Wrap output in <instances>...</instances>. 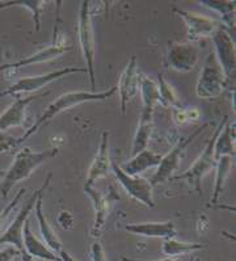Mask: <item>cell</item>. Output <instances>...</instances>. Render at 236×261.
Masks as SVG:
<instances>
[{
    "mask_svg": "<svg viewBox=\"0 0 236 261\" xmlns=\"http://www.w3.org/2000/svg\"><path fill=\"white\" fill-rule=\"evenodd\" d=\"M91 260L92 261H108L107 255H105L104 248L100 243H93L91 247Z\"/></svg>",
    "mask_w": 236,
    "mask_h": 261,
    "instance_id": "33",
    "label": "cell"
},
{
    "mask_svg": "<svg viewBox=\"0 0 236 261\" xmlns=\"http://www.w3.org/2000/svg\"><path fill=\"white\" fill-rule=\"evenodd\" d=\"M158 89H159V97H160V104L163 107H169V108H180V102L177 100L175 89L172 88L171 84L164 79L163 74H158Z\"/></svg>",
    "mask_w": 236,
    "mask_h": 261,
    "instance_id": "29",
    "label": "cell"
},
{
    "mask_svg": "<svg viewBox=\"0 0 236 261\" xmlns=\"http://www.w3.org/2000/svg\"><path fill=\"white\" fill-rule=\"evenodd\" d=\"M74 74H87L86 67H65L59 68V70L51 71L49 74L37 75V76L31 77H22V79L17 80L12 86L7 87L4 91L0 92V98L6 97V96H17L19 93H27V92H36L38 89L46 87L47 84L56 82V80L61 79V77L70 76Z\"/></svg>",
    "mask_w": 236,
    "mask_h": 261,
    "instance_id": "9",
    "label": "cell"
},
{
    "mask_svg": "<svg viewBox=\"0 0 236 261\" xmlns=\"http://www.w3.org/2000/svg\"><path fill=\"white\" fill-rule=\"evenodd\" d=\"M139 75H141V72L138 71L137 57L133 56L127 62L126 67L123 68L122 74L120 76V82H118V87H117V91L120 95V105L122 114L126 113L127 105L138 92Z\"/></svg>",
    "mask_w": 236,
    "mask_h": 261,
    "instance_id": "15",
    "label": "cell"
},
{
    "mask_svg": "<svg viewBox=\"0 0 236 261\" xmlns=\"http://www.w3.org/2000/svg\"><path fill=\"white\" fill-rule=\"evenodd\" d=\"M121 260H122V261H178V260H176V258H171V257L162 258V260H142V258L125 257V256H122V257H121Z\"/></svg>",
    "mask_w": 236,
    "mask_h": 261,
    "instance_id": "36",
    "label": "cell"
},
{
    "mask_svg": "<svg viewBox=\"0 0 236 261\" xmlns=\"http://www.w3.org/2000/svg\"><path fill=\"white\" fill-rule=\"evenodd\" d=\"M228 122V117L224 116L223 120L221 121V123L217 126V129H215L214 134L210 138V141L207 142V145L206 147L203 148V151L199 154V156L197 158L196 162H194L189 168L185 171L184 173H181V175L177 176H172L169 180L171 181H187L189 184V187L192 189L197 192L199 194V197H202V178L207 175L210 171L215 167L217 164V160H215L214 156V143L215 139H217L218 134L222 132V129L224 127V125Z\"/></svg>",
    "mask_w": 236,
    "mask_h": 261,
    "instance_id": "3",
    "label": "cell"
},
{
    "mask_svg": "<svg viewBox=\"0 0 236 261\" xmlns=\"http://www.w3.org/2000/svg\"><path fill=\"white\" fill-rule=\"evenodd\" d=\"M198 3L207 7L222 16V24L228 31H235V2H218V0H199Z\"/></svg>",
    "mask_w": 236,
    "mask_h": 261,
    "instance_id": "24",
    "label": "cell"
},
{
    "mask_svg": "<svg viewBox=\"0 0 236 261\" xmlns=\"http://www.w3.org/2000/svg\"><path fill=\"white\" fill-rule=\"evenodd\" d=\"M228 88L223 71L218 63L215 54L210 51L203 62L202 70L199 72L196 84V93L198 97L212 100L217 98Z\"/></svg>",
    "mask_w": 236,
    "mask_h": 261,
    "instance_id": "4",
    "label": "cell"
},
{
    "mask_svg": "<svg viewBox=\"0 0 236 261\" xmlns=\"http://www.w3.org/2000/svg\"><path fill=\"white\" fill-rule=\"evenodd\" d=\"M20 256H21V260L22 261H34V258H32L31 256L28 255V253H27V252H21V253H20Z\"/></svg>",
    "mask_w": 236,
    "mask_h": 261,
    "instance_id": "37",
    "label": "cell"
},
{
    "mask_svg": "<svg viewBox=\"0 0 236 261\" xmlns=\"http://www.w3.org/2000/svg\"><path fill=\"white\" fill-rule=\"evenodd\" d=\"M205 244L201 243H189V242H180L176 238L172 239H166L162 244V252L167 257L175 258L177 256L187 255V253H193V252L201 251L205 248Z\"/></svg>",
    "mask_w": 236,
    "mask_h": 261,
    "instance_id": "25",
    "label": "cell"
},
{
    "mask_svg": "<svg viewBox=\"0 0 236 261\" xmlns=\"http://www.w3.org/2000/svg\"><path fill=\"white\" fill-rule=\"evenodd\" d=\"M47 2L45 0H12V2H0V8H10V7H22L32 12L36 32L41 29V15H42L43 7Z\"/></svg>",
    "mask_w": 236,
    "mask_h": 261,
    "instance_id": "27",
    "label": "cell"
},
{
    "mask_svg": "<svg viewBox=\"0 0 236 261\" xmlns=\"http://www.w3.org/2000/svg\"><path fill=\"white\" fill-rule=\"evenodd\" d=\"M173 12L178 15L185 22L187 27V34H188V42L193 43L194 41H198L201 38L212 37L215 31L224 27L221 21L207 17V16L197 15L194 12H189V11L180 10L173 7Z\"/></svg>",
    "mask_w": 236,
    "mask_h": 261,
    "instance_id": "12",
    "label": "cell"
},
{
    "mask_svg": "<svg viewBox=\"0 0 236 261\" xmlns=\"http://www.w3.org/2000/svg\"><path fill=\"white\" fill-rule=\"evenodd\" d=\"M235 123L224 125L222 132L218 134L214 143V156L218 160L222 156L235 158Z\"/></svg>",
    "mask_w": 236,
    "mask_h": 261,
    "instance_id": "23",
    "label": "cell"
},
{
    "mask_svg": "<svg viewBox=\"0 0 236 261\" xmlns=\"http://www.w3.org/2000/svg\"><path fill=\"white\" fill-rule=\"evenodd\" d=\"M206 127H207V123H205V125H202L201 127H198V129L194 133H192L189 137L181 138L180 141L172 147V150L169 151L168 154L162 156V160H160L159 166H158V171L153 173L152 177L148 180L152 187L163 184V182H166L167 180H169V178L172 177V175L177 171L181 159H182V156H184L185 152H187L188 146H189L190 143H192V142L206 129Z\"/></svg>",
    "mask_w": 236,
    "mask_h": 261,
    "instance_id": "8",
    "label": "cell"
},
{
    "mask_svg": "<svg viewBox=\"0 0 236 261\" xmlns=\"http://www.w3.org/2000/svg\"><path fill=\"white\" fill-rule=\"evenodd\" d=\"M49 91L41 95H29L27 97H16L15 101L10 105L4 113L0 114V133H4L6 130L16 126H22L25 121V111L31 102H33L37 98L49 95Z\"/></svg>",
    "mask_w": 236,
    "mask_h": 261,
    "instance_id": "17",
    "label": "cell"
},
{
    "mask_svg": "<svg viewBox=\"0 0 236 261\" xmlns=\"http://www.w3.org/2000/svg\"><path fill=\"white\" fill-rule=\"evenodd\" d=\"M139 88H141L142 104L143 109L141 113V122H153L152 117L155 112V107L160 104L159 89L158 84L151 77L146 75H139Z\"/></svg>",
    "mask_w": 236,
    "mask_h": 261,
    "instance_id": "19",
    "label": "cell"
},
{
    "mask_svg": "<svg viewBox=\"0 0 236 261\" xmlns=\"http://www.w3.org/2000/svg\"><path fill=\"white\" fill-rule=\"evenodd\" d=\"M84 193L91 200L93 210H95V222H93V227L91 230V235L93 238H98L104 230L112 202L120 200V196H117L114 192H111L109 196H102L100 192L96 191L95 188L88 187V185H84Z\"/></svg>",
    "mask_w": 236,
    "mask_h": 261,
    "instance_id": "14",
    "label": "cell"
},
{
    "mask_svg": "<svg viewBox=\"0 0 236 261\" xmlns=\"http://www.w3.org/2000/svg\"><path fill=\"white\" fill-rule=\"evenodd\" d=\"M0 173H2V172H0Z\"/></svg>",
    "mask_w": 236,
    "mask_h": 261,
    "instance_id": "39",
    "label": "cell"
},
{
    "mask_svg": "<svg viewBox=\"0 0 236 261\" xmlns=\"http://www.w3.org/2000/svg\"><path fill=\"white\" fill-rule=\"evenodd\" d=\"M117 92V87H111L107 91L101 92H87V91H74V92H67L57 97L53 102L47 105V108L43 111V113L38 117L36 122L29 127L27 132L19 137V142L22 143L25 139L33 136L34 133H37L41 127L46 126L47 123L51 122L56 116L63 113L65 111H68L71 108L77 107V105L86 104V102L92 101H104L107 98H111L114 93Z\"/></svg>",
    "mask_w": 236,
    "mask_h": 261,
    "instance_id": "2",
    "label": "cell"
},
{
    "mask_svg": "<svg viewBox=\"0 0 236 261\" xmlns=\"http://www.w3.org/2000/svg\"><path fill=\"white\" fill-rule=\"evenodd\" d=\"M125 230L133 235L144 238H155V239H172L176 238L175 223L167 222H144V223H133L125 226Z\"/></svg>",
    "mask_w": 236,
    "mask_h": 261,
    "instance_id": "18",
    "label": "cell"
},
{
    "mask_svg": "<svg viewBox=\"0 0 236 261\" xmlns=\"http://www.w3.org/2000/svg\"><path fill=\"white\" fill-rule=\"evenodd\" d=\"M0 178H2V173H0Z\"/></svg>",
    "mask_w": 236,
    "mask_h": 261,
    "instance_id": "38",
    "label": "cell"
},
{
    "mask_svg": "<svg viewBox=\"0 0 236 261\" xmlns=\"http://www.w3.org/2000/svg\"><path fill=\"white\" fill-rule=\"evenodd\" d=\"M160 160H162V155L150 150H143L139 154L132 156L129 162H126L120 167L123 172L129 176H139L148 168L159 166Z\"/></svg>",
    "mask_w": 236,
    "mask_h": 261,
    "instance_id": "21",
    "label": "cell"
},
{
    "mask_svg": "<svg viewBox=\"0 0 236 261\" xmlns=\"http://www.w3.org/2000/svg\"><path fill=\"white\" fill-rule=\"evenodd\" d=\"M213 43L215 47V58L223 71L228 88L235 83L236 75V51H235V40L231 33L224 27L215 31L212 36Z\"/></svg>",
    "mask_w": 236,
    "mask_h": 261,
    "instance_id": "10",
    "label": "cell"
},
{
    "mask_svg": "<svg viewBox=\"0 0 236 261\" xmlns=\"http://www.w3.org/2000/svg\"><path fill=\"white\" fill-rule=\"evenodd\" d=\"M111 171L114 173L116 178L121 184V187L125 189V192L129 194L135 201L143 203L150 209L155 207V200H153V187L150 184L147 178H143L141 176H129L121 169V167L112 160Z\"/></svg>",
    "mask_w": 236,
    "mask_h": 261,
    "instance_id": "11",
    "label": "cell"
},
{
    "mask_svg": "<svg viewBox=\"0 0 236 261\" xmlns=\"http://www.w3.org/2000/svg\"><path fill=\"white\" fill-rule=\"evenodd\" d=\"M112 166V158L111 151H109V133L102 132L101 138H100V143H98L97 154H96L95 159H93L92 164L88 169V175H87L86 184L88 187H93L97 180L105 177L108 172L111 171Z\"/></svg>",
    "mask_w": 236,
    "mask_h": 261,
    "instance_id": "16",
    "label": "cell"
},
{
    "mask_svg": "<svg viewBox=\"0 0 236 261\" xmlns=\"http://www.w3.org/2000/svg\"><path fill=\"white\" fill-rule=\"evenodd\" d=\"M42 202H43V193L38 197L37 201H36V205H34V212H36L38 226H40L41 237H42L43 243H45V244H46V246L49 247L54 253L58 255L59 252L63 249V247H62V242L59 240V238L57 237L56 231H54V228L50 226L46 217H45V214H43Z\"/></svg>",
    "mask_w": 236,
    "mask_h": 261,
    "instance_id": "22",
    "label": "cell"
},
{
    "mask_svg": "<svg viewBox=\"0 0 236 261\" xmlns=\"http://www.w3.org/2000/svg\"><path fill=\"white\" fill-rule=\"evenodd\" d=\"M59 154V148H49L45 151H33L24 147L15 155L12 164L0 178V193L4 200L8 198L11 191L16 184L24 181L32 173L47 160H51Z\"/></svg>",
    "mask_w": 236,
    "mask_h": 261,
    "instance_id": "1",
    "label": "cell"
},
{
    "mask_svg": "<svg viewBox=\"0 0 236 261\" xmlns=\"http://www.w3.org/2000/svg\"><path fill=\"white\" fill-rule=\"evenodd\" d=\"M58 255H59V258H61V261H77L76 258L72 257V256H71L67 251H65V249H62Z\"/></svg>",
    "mask_w": 236,
    "mask_h": 261,
    "instance_id": "35",
    "label": "cell"
},
{
    "mask_svg": "<svg viewBox=\"0 0 236 261\" xmlns=\"http://www.w3.org/2000/svg\"><path fill=\"white\" fill-rule=\"evenodd\" d=\"M22 243H24V251L32 258H40L41 261H61L59 256H57L49 247L31 231V226L27 222L22 230Z\"/></svg>",
    "mask_w": 236,
    "mask_h": 261,
    "instance_id": "20",
    "label": "cell"
},
{
    "mask_svg": "<svg viewBox=\"0 0 236 261\" xmlns=\"http://www.w3.org/2000/svg\"><path fill=\"white\" fill-rule=\"evenodd\" d=\"M58 221L59 226H61L63 230H71V228L74 227V217L72 214L68 212H61V214L58 215Z\"/></svg>",
    "mask_w": 236,
    "mask_h": 261,
    "instance_id": "32",
    "label": "cell"
},
{
    "mask_svg": "<svg viewBox=\"0 0 236 261\" xmlns=\"http://www.w3.org/2000/svg\"><path fill=\"white\" fill-rule=\"evenodd\" d=\"M25 192H27V191H25V189H20V191L15 194V197H13V200L11 201V202L8 203V205H7L6 207H4V209L2 210V212H0V232L3 231V227H4V226H6V223H7V221H8V218H10L11 213H12L13 210H15V207H16V206H17V203L20 202V200H21V197L25 194Z\"/></svg>",
    "mask_w": 236,
    "mask_h": 261,
    "instance_id": "30",
    "label": "cell"
},
{
    "mask_svg": "<svg viewBox=\"0 0 236 261\" xmlns=\"http://www.w3.org/2000/svg\"><path fill=\"white\" fill-rule=\"evenodd\" d=\"M53 173H49V175L45 177L43 180V184L38 188L37 191L34 192L33 196L29 198L27 202L24 203V206L21 207L16 218L11 222V224L7 227V230L4 231L2 235H0V248L4 246V244H8L11 247H15L17 251L21 253L24 252V243H22V230H24L25 223L28 222V217L32 213V210L34 209V205H36V201H37L38 197L42 193H45L47 189V187L50 185V181H51Z\"/></svg>",
    "mask_w": 236,
    "mask_h": 261,
    "instance_id": "5",
    "label": "cell"
},
{
    "mask_svg": "<svg viewBox=\"0 0 236 261\" xmlns=\"http://www.w3.org/2000/svg\"><path fill=\"white\" fill-rule=\"evenodd\" d=\"M233 160L230 156H222L217 160V164H215V184H214V191H213V197L210 202L214 205L218 202L219 197H221L222 192L224 189V184H226V180L230 175V171L232 168Z\"/></svg>",
    "mask_w": 236,
    "mask_h": 261,
    "instance_id": "26",
    "label": "cell"
},
{
    "mask_svg": "<svg viewBox=\"0 0 236 261\" xmlns=\"http://www.w3.org/2000/svg\"><path fill=\"white\" fill-rule=\"evenodd\" d=\"M19 145V138L8 136L6 133H0V154H2V152H10L12 148H15L16 146Z\"/></svg>",
    "mask_w": 236,
    "mask_h": 261,
    "instance_id": "31",
    "label": "cell"
},
{
    "mask_svg": "<svg viewBox=\"0 0 236 261\" xmlns=\"http://www.w3.org/2000/svg\"><path fill=\"white\" fill-rule=\"evenodd\" d=\"M61 0H58V17H57L56 27H54V36H53V42L50 43L49 46L43 47V49L38 50L34 54H31L27 58L20 59L13 63H7V65L0 66V71H7V70H16V68L27 67L31 65H37V63H45V62L53 61V59L58 58L62 54L71 51L72 46L68 45L67 41L65 38L61 37L59 34V8H61Z\"/></svg>",
    "mask_w": 236,
    "mask_h": 261,
    "instance_id": "7",
    "label": "cell"
},
{
    "mask_svg": "<svg viewBox=\"0 0 236 261\" xmlns=\"http://www.w3.org/2000/svg\"><path fill=\"white\" fill-rule=\"evenodd\" d=\"M152 130L153 122H141L139 121L138 129H137L134 139H133L132 156L139 154L141 151L147 150L148 142H150L151 136H152Z\"/></svg>",
    "mask_w": 236,
    "mask_h": 261,
    "instance_id": "28",
    "label": "cell"
},
{
    "mask_svg": "<svg viewBox=\"0 0 236 261\" xmlns=\"http://www.w3.org/2000/svg\"><path fill=\"white\" fill-rule=\"evenodd\" d=\"M198 62V47L192 42L172 43L167 53V66L177 72H189Z\"/></svg>",
    "mask_w": 236,
    "mask_h": 261,
    "instance_id": "13",
    "label": "cell"
},
{
    "mask_svg": "<svg viewBox=\"0 0 236 261\" xmlns=\"http://www.w3.org/2000/svg\"><path fill=\"white\" fill-rule=\"evenodd\" d=\"M20 252L15 247H7V248H0V261H13L16 256H19Z\"/></svg>",
    "mask_w": 236,
    "mask_h": 261,
    "instance_id": "34",
    "label": "cell"
},
{
    "mask_svg": "<svg viewBox=\"0 0 236 261\" xmlns=\"http://www.w3.org/2000/svg\"><path fill=\"white\" fill-rule=\"evenodd\" d=\"M88 0H84L80 4L79 12V24H77V32H79L80 49L83 53L84 62H86L87 75L89 76L91 88L92 92L96 89V74H95V40H93V28H92V15L89 10Z\"/></svg>",
    "mask_w": 236,
    "mask_h": 261,
    "instance_id": "6",
    "label": "cell"
}]
</instances>
